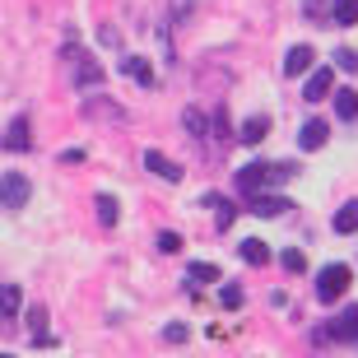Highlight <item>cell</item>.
Segmentation results:
<instances>
[{"mask_svg": "<svg viewBox=\"0 0 358 358\" xmlns=\"http://www.w3.org/2000/svg\"><path fill=\"white\" fill-rule=\"evenodd\" d=\"M284 177H293V163H247L238 173V191L252 200V196H261V186L284 182Z\"/></svg>", "mask_w": 358, "mask_h": 358, "instance_id": "1", "label": "cell"}, {"mask_svg": "<svg viewBox=\"0 0 358 358\" xmlns=\"http://www.w3.org/2000/svg\"><path fill=\"white\" fill-rule=\"evenodd\" d=\"M349 279H354V270H349V266H340V261H335V266H326L317 275V298H321V303H335V298L349 289Z\"/></svg>", "mask_w": 358, "mask_h": 358, "instance_id": "2", "label": "cell"}, {"mask_svg": "<svg viewBox=\"0 0 358 358\" xmlns=\"http://www.w3.org/2000/svg\"><path fill=\"white\" fill-rule=\"evenodd\" d=\"M205 205L214 210V224H219V233H224V228H233V219H238V205H233L228 196H219V191H205V196H200V210H205Z\"/></svg>", "mask_w": 358, "mask_h": 358, "instance_id": "3", "label": "cell"}, {"mask_svg": "<svg viewBox=\"0 0 358 358\" xmlns=\"http://www.w3.org/2000/svg\"><path fill=\"white\" fill-rule=\"evenodd\" d=\"M284 210H293L284 196H252L247 200V214H256V219H275V214H284Z\"/></svg>", "mask_w": 358, "mask_h": 358, "instance_id": "4", "label": "cell"}, {"mask_svg": "<svg viewBox=\"0 0 358 358\" xmlns=\"http://www.w3.org/2000/svg\"><path fill=\"white\" fill-rule=\"evenodd\" d=\"M145 168L154 177H163V182H182V168H177L168 154H159V149H149V154H145Z\"/></svg>", "mask_w": 358, "mask_h": 358, "instance_id": "5", "label": "cell"}, {"mask_svg": "<svg viewBox=\"0 0 358 358\" xmlns=\"http://www.w3.org/2000/svg\"><path fill=\"white\" fill-rule=\"evenodd\" d=\"M28 200V177L24 173H5V210H19Z\"/></svg>", "mask_w": 358, "mask_h": 358, "instance_id": "6", "label": "cell"}, {"mask_svg": "<svg viewBox=\"0 0 358 358\" xmlns=\"http://www.w3.org/2000/svg\"><path fill=\"white\" fill-rule=\"evenodd\" d=\"M331 84H335V75H331L326 66H321V70H312V75H307L303 98H307V103H317V98H326V93H331Z\"/></svg>", "mask_w": 358, "mask_h": 358, "instance_id": "7", "label": "cell"}, {"mask_svg": "<svg viewBox=\"0 0 358 358\" xmlns=\"http://www.w3.org/2000/svg\"><path fill=\"white\" fill-rule=\"evenodd\" d=\"M331 335L335 340H358V307H345V312L331 321Z\"/></svg>", "mask_w": 358, "mask_h": 358, "instance_id": "8", "label": "cell"}, {"mask_svg": "<svg viewBox=\"0 0 358 358\" xmlns=\"http://www.w3.org/2000/svg\"><path fill=\"white\" fill-rule=\"evenodd\" d=\"M121 75H126V80H135V84H154V70H149V61L145 56H126V61H121Z\"/></svg>", "mask_w": 358, "mask_h": 358, "instance_id": "9", "label": "cell"}, {"mask_svg": "<svg viewBox=\"0 0 358 358\" xmlns=\"http://www.w3.org/2000/svg\"><path fill=\"white\" fill-rule=\"evenodd\" d=\"M312 70V47H289V56H284V75H307Z\"/></svg>", "mask_w": 358, "mask_h": 358, "instance_id": "10", "label": "cell"}, {"mask_svg": "<svg viewBox=\"0 0 358 358\" xmlns=\"http://www.w3.org/2000/svg\"><path fill=\"white\" fill-rule=\"evenodd\" d=\"M326 145V121H303V131H298V149H321Z\"/></svg>", "mask_w": 358, "mask_h": 358, "instance_id": "11", "label": "cell"}, {"mask_svg": "<svg viewBox=\"0 0 358 358\" xmlns=\"http://www.w3.org/2000/svg\"><path fill=\"white\" fill-rule=\"evenodd\" d=\"M266 131H270L266 117H247L238 126V140H242V145H261V140H266Z\"/></svg>", "mask_w": 358, "mask_h": 358, "instance_id": "12", "label": "cell"}, {"mask_svg": "<svg viewBox=\"0 0 358 358\" xmlns=\"http://www.w3.org/2000/svg\"><path fill=\"white\" fill-rule=\"evenodd\" d=\"M238 256L247 261V266H266V261H270V252H266V242H261V238H242Z\"/></svg>", "mask_w": 358, "mask_h": 358, "instance_id": "13", "label": "cell"}, {"mask_svg": "<svg viewBox=\"0 0 358 358\" xmlns=\"http://www.w3.org/2000/svg\"><path fill=\"white\" fill-rule=\"evenodd\" d=\"M335 117H340V121H354L358 117V93L354 89H340V93H335Z\"/></svg>", "mask_w": 358, "mask_h": 358, "instance_id": "14", "label": "cell"}, {"mask_svg": "<svg viewBox=\"0 0 358 358\" xmlns=\"http://www.w3.org/2000/svg\"><path fill=\"white\" fill-rule=\"evenodd\" d=\"M186 279H196V284H219V266H214V261H191V266H186Z\"/></svg>", "mask_w": 358, "mask_h": 358, "instance_id": "15", "label": "cell"}, {"mask_svg": "<svg viewBox=\"0 0 358 358\" xmlns=\"http://www.w3.org/2000/svg\"><path fill=\"white\" fill-rule=\"evenodd\" d=\"M5 149H10V154H14V149H28V121L24 117L10 121V131H5Z\"/></svg>", "mask_w": 358, "mask_h": 358, "instance_id": "16", "label": "cell"}, {"mask_svg": "<svg viewBox=\"0 0 358 358\" xmlns=\"http://www.w3.org/2000/svg\"><path fill=\"white\" fill-rule=\"evenodd\" d=\"M335 233H358V200L340 205V214H335Z\"/></svg>", "mask_w": 358, "mask_h": 358, "instance_id": "17", "label": "cell"}, {"mask_svg": "<svg viewBox=\"0 0 358 358\" xmlns=\"http://www.w3.org/2000/svg\"><path fill=\"white\" fill-rule=\"evenodd\" d=\"M335 24H340V28H354L358 24V0H335Z\"/></svg>", "mask_w": 358, "mask_h": 358, "instance_id": "18", "label": "cell"}, {"mask_svg": "<svg viewBox=\"0 0 358 358\" xmlns=\"http://www.w3.org/2000/svg\"><path fill=\"white\" fill-rule=\"evenodd\" d=\"M182 126H186L191 135H205L214 121H205V112H200V107H186V112H182Z\"/></svg>", "mask_w": 358, "mask_h": 358, "instance_id": "19", "label": "cell"}, {"mask_svg": "<svg viewBox=\"0 0 358 358\" xmlns=\"http://www.w3.org/2000/svg\"><path fill=\"white\" fill-rule=\"evenodd\" d=\"M93 205H98V219H103V228H112V224H117V200L107 196V191H103L98 200H93Z\"/></svg>", "mask_w": 358, "mask_h": 358, "instance_id": "20", "label": "cell"}, {"mask_svg": "<svg viewBox=\"0 0 358 358\" xmlns=\"http://www.w3.org/2000/svg\"><path fill=\"white\" fill-rule=\"evenodd\" d=\"M219 307H228V312H238V307H242V289H238V284H224V289H219Z\"/></svg>", "mask_w": 358, "mask_h": 358, "instance_id": "21", "label": "cell"}, {"mask_svg": "<svg viewBox=\"0 0 358 358\" xmlns=\"http://www.w3.org/2000/svg\"><path fill=\"white\" fill-rule=\"evenodd\" d=\"M214 135H219V140H233V131H228V107H214Z\"/></svg>", "mask_w": 358, "mask_h": 358, "instance_id": "22", "label": "cell"}, {"mask_svg": "<svg viewBox=\"0 0 358 358\" xmlns=\"http://www.w3.org/2000/svg\"><path fill=\"white\" fill-rule=\"evenodd\" d=\"M19 317V284H5V321Z\"/></svg>", "mask_w": 358, "mask_h": 358, "instance_id": "23", "label": "cell"}, {"mask_svg": "<svg viewBox=\"0 0 358 358\" xmlns=\"http://www.w3.org/2000/svg\"><path fill=\"white\" fill-rule=\"evenodd\" d=\"M279 261H284V270H289V275H303V270H307V256L303 252H284Z\"/></svg>", "mask_w": 358, "mask_h": 358, "instance_id": "24", "label": "cell"}, {"mask_svg": "<svg viewBox=\"0 0 358 358\" xmlns=\"http://www.w3.org/2000/svg\"><path fill=\"white\" fill-rule=\"evenodd\" d=\"M335 66H340V70H349V75H358V52L340 47V52H335Z\"/></svg>", "mask_w": 358, "mask_h": 358, "instance_id": "25", "label": "cell"}, {"mask_svg": "<svg viewBox=\"0 0 358 358\" xmlns=\"http://www.w3.org/2000/svg\"><path fill=\"white\" fill-rule=\"evenodd\" d=\"M186 335H191V331H186L182 321H173V326H163V340H168V345H186Z\"/></svg>", "mask_w": 358, "mask_h": 358, "instance_id": "26", "label": "cell"}, {"mask_svg": "<svg viewBox=\"0 0 358 358\" xmlns=\"http://www.w3.org/2000/svg\"><path fill=\"white\" fill-rule=\"evenodd\" d=\"M159 252L177 256V252H182V238H177V233H159Z\"/></svg>", "mask_w": 358, "mask_h": 358, "instance_id": "27", "label": "cell"}, {"mask_svg": "<svg viewBox=\"0 0 358 358\" xmlns=\"http://www.w3.org/2000/svg\"><path fill=\"white\" fill-rule=\"evenodd\" d=\"M98 80H103V70H98V66H84L80 70V84H98Z\"/></svg>", "mask_w": 358, "mask_h": 358, "instance_id": "28", "label": "cell"}, {"mask_svg": "<svg viewBox=\"0 0 358 358\" xmlns=\"http://www.w3.org/2000/svg\"><path fill=\"white\" fill-rule=\"evenodd\" d=\"M98 42H103V47H117L121 33H117V28H103V33H98Z\"/></svg>", "mask_w": 358, "mask_h": 358, "instance_id": "29", "label": "cell"}, {"mask_svg": "<svg viewBox=\"0 0 358 358\" xmlns=\"http://www.w3.org/2000/svg\"><path fill=\"white\" fill-rule=\"evenodd\" d=\"M0 358H14V354H0Z\"/></svg>", "mask_w": 358, "mask_h": 358, "instance_id": "30", "label": "cell"}]
</instances>
